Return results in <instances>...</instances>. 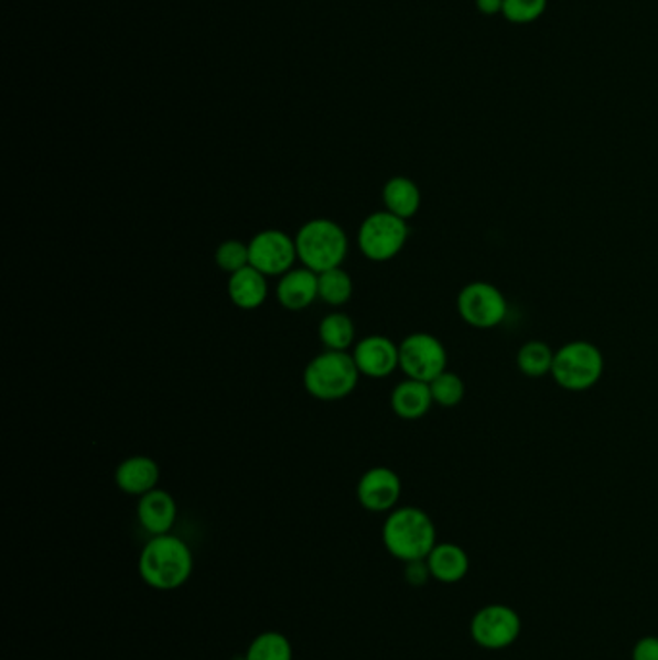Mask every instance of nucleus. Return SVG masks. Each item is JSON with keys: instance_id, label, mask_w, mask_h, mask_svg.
<instances>
[{"instance_id": "ddd939ff", "label": "nucleus", "mask_w": 658, "mask_h": 660, "mask_svg": "<svg viewBox=\"0 0 658 660\" xmlns=\"http://www.w3.org/2000/svg\"><path fill=\"white\" fill-rule=\"evenodd\" d=\"M138 521L141 528L148 531L149 535H164L171 533L176 518H179V506L169 490H151L138 500Z\"/></svg>"}, {"instance_id": "f03ea898", "label": "nucleus", "mask_w": 658, "mask_h": 660, "mask_svg": "<svg viewBox=\"0 0 658 660\" xmlns=\"http://www.w3.org/2000/svg\"><path fill=\"white\" fill-rule=\"evenodd\" d=\"M382 544L403 564L425 560L436 544V528L418 506L395 508L382 523Z\"/></svg>"}, {"instance_id": "9b49d317", "label": "nucleus", "mask_w": 658, "mask_h": 660, "mask_svg": "<svg viewBox=\"0 0 658 660\" xmlns=\"http://www.w3.org/2000/svg\"><path fill=\"white\" fill-rule=\"evenodd\" d=\"M356 495L367 512H392L402 497V479L390 467H371L359 477Z\"/></svg>"}, {"instance_id": "6ab92c4d", "label": "nucleus", "mask_w": 658, "mask_h": 660, "mask_svg": "<svg viewBox=\"0 0 658 660\" xmlns=\"http://www.w3.org/2000/svg\"><path fill=\"white\" fill-rule=\"evenodd\" d=\"M382 203L388 213L410 220L421 209V190L408 176H395L382 187Z\"/></svg>"}, {"instance_id": "5701e85b", "label": "nucleus", "mask_w": 658, "mask_h": 660, "mask_svg": "<svg viewBox=\"0 0 658 660\" xmlns=\"http://www.w3.org/2000/svg\"><path fill=\"white\" fill-rule=\"evenodd\" d=\"M554 354L557 351L552 350L549 344L541 343V340H529L519 348L518 358H516L518 369L529 379H541L552 371Z\"/></svg>"}, {"instance_id": "b1692460", "label": "nucleus", "mask_w": 658, "mask_h": 660, "mask_svg": "<svg viewBox=\"0 0 658 660\" xmlns=\"http://www.w3.org/2000/svg\"><path fill=\"white\" fill-rule=\"evenodd\" d=\"M429 387H431L434 404L441 408H456L465 397V382L460 375L452 374L449 369L429 382Z\"/></svg>"}, {"instance_id": "20e7f679", "label": "nucleus", "mask_w": 658, "mask_h": 660, "mask_svg": "<svg viewBox=\"0 0 658 660\" xmlns=\"http://www.w3.org/2000/svg\"><path fill=\"white\" fill-rule=\"evenodd\" d=\"M362 374L352 351L325 350L303 369V389L321 402H338L357 389Z\"/></svg>"}, {"instance_id": "423d86ee", "label": "nucleus", "mask_w": 658, "mask_h": 660, "mask_svg": "<svg viewBox=\"0 0 658 660\" xmlns=\"http://www.w3.org/2000/svg\"><path fill=\"white\" fill-rule=\"evenodd\" d=\"M410 238L408 220L396 217L387 209L371 213L357 230V248L373 263H387L400 256Z\"/></svg>"}, {"instance_id": "39448f33", "label": "nucleus", "mask_w": 658, "mask_h": 660, "mask_svg": "<svg viewBox=\"0 0 658 660\" xmlns=\"http://www.w3.org/2000/svg\"><path fill=\"white\" fill-rule=\"evenodd\" d=\"M603 374V351L587 340H573L558 348L550 371L558 387L570 392L593 389Z\"/></svg>"}, {"instance_id": "393cba45", "label": "nucleus", "mask_w": 658, "mask_h": 660, "mask_svg": "<svg viewBox=\"0 0 658 660\" xmlns=\"http://www.w3.org/2000/svg\"><path fill=\"white\" fill-rule=\"evenodd\" d=\"M215 263L228 277L249 267V246L241 240H226L215 251Z\"/></svg>"}, {"instance_id": "9d476101", "label": "nucleus", "mask_w": 658, "mask_h": 660, "mask_svg": "<svg viewBox=\"0 0 658 660\" xmlns=\"http://www.w3.org/2000/svg\"><path fill=\"white\" fill-rule=\"evenodd\" d=\"M249 246V264L265 277H282L292 271L298 261L295 240L290 234L277 228L257 232Z\"/></svg>"}, {"instance_id": "7ed1b4c3", "label": "nucleus", "mask_w": 658, "mask_h": 660, "mask_svg": "<svg viewBox=\"0 0 658 660\" xmlns=\"http://www.w3.org/2000/svg\"><path fill=\"white\" fill-rule=\"evenodd\" d=\"M294 240L298 261L317 274L342 267L348 257V234L331 218H311L303 223Z\"/></svg>"}, {"instance_id": "cd10ccee", "label": "nucleus", "mask_w": 658, "mask_h": 660, "mask_svg": "<svg viewBox=\"0 0 658 660\" xmlns=\"http://www.w3.org/2000/svg\"><path fill=\"white\" fill-rule=\"evenodd\" d=\"M632 660H658V637H641L632 651Z\"/></svg>"}, {"instance_id": "a878e982", "label": "nucleus", "mask_w": 658, "mask_h": 660, "mask_svg": "<svg viewBox=\"0 0 658 660\" xmlns=\"http://www.w3.org/2000/svg\"><path fill=\"white\" fill-rule=\"evenodd\" d=\"M549 0H504L503 17L516 25L533 24L547 12Z\"/></svg>"}, {"instance_id": "c85d7f7f", "label": "nucleus", "mask_w": 658, "mask_h": 660, "mask_svg": "<svg viewBox=\"0 0 658 660\" xmlns=\"http://www.w3.org/2000/svg\"><path fill=\"white\" fill-rule=\"evenodd\" d=\"M475 7L483 17H496L503 14L504 0H475Z\"/></svg>"}, {"instance_id": "1a4fd4ad", "label": "nucleus", "mask_w": 658, "mask_h": 660, "mask_svg": "<svg viewBox=\"0 0 658 660\" xmlns=\"http://www.w3.org/2000/svg\"><path fill=\"white\" fill-rule=\"evenodd\" d=\"M400 346V369L408 379L431 382L446 371L449 351L436 336L413 333Z\"/></svg>"}, {"instance_id": "f8f14e48", "label": "nucleus", "mask_w": 658, "mask_h": 660, "mask_svg": "<svg viewBox=\"0 0 658 660\" xmlns=\"http://www.w3.org/2000/svg\"><path fill=\"white\" fill-rule=\"evenodd\" d=\"M352 356L362 377L369 379H387L400 369V346L387 336H365L352 348Z\"/></svg>"}, {"instance_id": "f257e3e1", "label": "nucleus", "mask_w": 658, "mask_h": 660, "mask_svg": "<svg viewBox=\"0 0 658 660\" xmlns=\"http://www.w3.org/2000/svg\"><path fill=\"white\" fill-rule=\"evenodd\" d=\"M138 567L151 589L176 591L194 574V552L172 533L151 537L141 549Z\"/></svg>"}, {"instance_id": "4be33fe9", "label": "nucleus", "mask_w": 658, "mask_h": 660, "mask_svg": "<svg viewBox=\"0 0 658 660\" xmlns=\"http://www.w3.org/2000/svg\"><path fill=\"white\" fill-rule=\"evenodd\" d=\"M354 295V280L342 267L319 272V300L331 307H342Z\"/></svg>"}, {"instance_id": "6e6552de", "label": "nucleus", "mask_w": 658, "mask_h": 660, "mask_svg": "<svg viewBox=\"0 0 658 660\" xmlns=\"http://www.w3.org/2000/svg\"><path fill=\"white\" fill-rule=\"evenodd\" d=\"M457 313L473 328H495L508 315V302L500 288L490 282L465 284L456 300Z\"/></svg>"}, {"instance_id": "412c9836", "label": "nucleus", "mask_w": 658, "mask_h": 660, "mask_svg": "<svg viewBox=\"0 0 658 660\" xmlns=\"http://www.w3.org/2000/svg\"><path fill=\"white\" fill-rule=\"evenodd\" d=\"M244 660H294V647L282 631H261L248 645Z\"/></svg>"}, {"instance_id": "2eb2a0df", "label": "nucleus", "mask_w": 658, "mask_h": 660, "mask_svg": "<svg viewBox=\"0 0 658 660\" xmlns=\"http://www.w3.org/2000/svg\"><path fill=\"white\" fill-rule=\"evenodd\" d=\"M319 297V274L294 267L292 271L282 274L277 284V300L288 311L308 310Z\"/></svg>"}, {"instance_id": "a211bd4d", "label": "nucleus", "mask_w": 658, "mask_h": 660, "mask_svg": "<svg viewBox=\"0 0 658 660\" xmlns=\"http://www.w3.org/2000/svg\"><path fill=\"white\" fill-rule=\"evenodd\" d=\"M427 566L431 577L441 583H457L470 574V556L456 543H436L427 556Z\"/></svg>"}, {"instance_id": "bb28decb", "label": "nucleus", "mask_w": 658, "mask_h": 660, "mask_svg": "<svg viewBox=\"0 0 658 660\" xmlns=\"http://www.w3.org/2000/svg\"><path fill=\"white\" fill-rule=\"evenodd\" d=\"M403 577H406V582L410 583L411 587H423L431 580V572H429V566H427V560L408 562Z\"/></svg>"}, {"instance_id": "0eeeda50", "label": "nucleus", "mask_w": 658, "mask_h": 660, "mask_svg": "<svg viewBox=\"0 0 658 660\" xmlns=\"http://www.w3.org/2000/svg\"><path fill=\"white\" fill-rule=\"evenodd\" d=\"M470 634L481 649L503 651L521 636V618L511 606L493 603L473 614Z\"/></svg>"}, {"instance_id": "aec40b11", "label": "nucleus", "mask_w": 658, "mask_h": 660, "mask_svg": "<svg viewBox=\"0 0 658 660\" xmlns=\"http://www.w3.org/2000/svg\"><path fill=\"white\" fill-rule=\"evenodd\" d=\"M317 333L325 350L349 351L356 346V323L348 313H328L321 318Z\"/></svg>"}, {"instance_id": "f3484780", "label": "nucleus", "mask_w": 658, "mask_h": 660, "mask_svg": "<svg viewBox=\"0 0 658 660\" xmlns=\"http://www.w3.org/2000/svg\"><path fill=\"white\" fill-rule=\"evenodd\" d=\"M434 400L429 382L403 379L390 394V408L400 420H421L433 408Z\"/></svg>"}, {"instance_id": "dca6fc26", "label": "nucleus", "mask_w": 658, "mask_h": 660, "mask_svg": "<svg viewBox=\"0 0 658 660\" xmlns=\"http://www.w3.org/2000/svg\"><path fill=\"white\" fill-rule=\"evenodd\" d=\"M269 277L257 271L251 264L228 277V297L238 310H259L269 295Z\"/></svg>"}, {"instance_id": "4468645a", "label": "nucleus", "mask_w": 658, "mask_h": 660, "mask_svg": "<svg viewBox=\"0 0 658 660\" xmlns=\"http://www.w3.org/2000/svg\"><path fill=\"white\" fill-rule=\"evenodd\" d=\"M161 467L155 459L145 454H136L120 462L115 472V483L118 489L130 497H143L159 487Z\"/></svg>"}]
</instances>
